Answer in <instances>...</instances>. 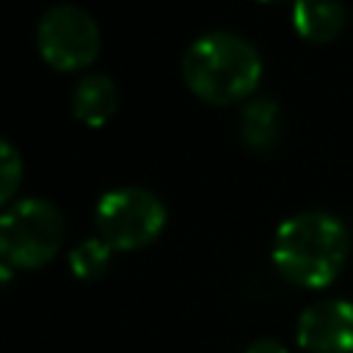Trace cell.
<instances>
[{
    "mask_svg": "<svg viewBox=\"0 0 353 353\" xmlns=\"http://www.w3.org/2000/svg\"><path fill=\"white\" fill-rule=\"evenodd\" d=\"M165 221V204L152 190L135 185L108 190L94 212V226L113 251H135L149 245L160 237Z\"/></svg>",
    "mask_w": 353,
    "mask_h": 353,
    "instance_id": "obj_4",
    "label": "cell"
},
{
    "mask_svg": "<svg viewBox=\"0 0 353 353\" xmlns=\"http://www.w3.org/2000/svg\"><path fill=\"white\" fill-rule=\"evenodd\" d=\"M262 3H276V0H262Z\"/></svg>",
    "mask_w": 353,
    "mask_h": 353,
    "instance_id": "obj_14",
    "label": "cell"
},
{
    "mask_svg": "<svg viewBox=\"0 0 353 353\" xmlns=\"http://www.w3.org/2000/svg\"><path fill=\"white\" fill-rule=\"evenodd\" d=\"M240 135L254 152H268L279 143L281 116L279 105L270 97H251L240 113Z\"/></svg>",
    "mask_w": 353,
    "mask_h": 353,
    "instance_id": "obj_9",
    "label": "cell"
},
{
    "mask_svg": "<svg viewBox=\"0 0 353 353\" xmlns=\"http://www.w3.org/2000/svg\"><path fill=\"white\" fill-rule=\"evenodd\" d=\"M182 77L199 99L210 105H234L251 99L256 91L262 58L248 39L232 30H210L185 50Z\"/></svg>",
    "mask_w": 353,
    "mask_h": 353,
    "instance_id": "obj_2",
    "label": "cell"
},
{
    "mask_svg": "<svg viewBox=\"0 0 353 353\" xmlns=\"http://www.w3.org/2000/svg\"><path fill=\"white\" fill-rule=\"evenodd\" d=\"M63 212L47 199H19L0 215V259L11 268L36 270L55 259L63 245Z\"/></svg>",
    "mask_w": 353,
    "mask_h": 353,
    "instance_id": "obj_3",
    "label": "cell"
},
{
    "mask_svg": "<svg viewBox=\"0 0 353 353\" xmlns=\"http://www.w3.org/2000/svg\"><path fill=\"white\" fill-rule=\"evenodd\" d=\"M245 353H287V347L276 339H256L245 347Z\"/></svg>",
    "mask_w": 353,
    "mask_h": 353,
    "instance_id": "obj_12",
    "label": "cell"
},
{
    "mask_svg": "<svg viewBox=\"0 0 353 353\" xmlns=\"http://www.w3.org/2000/svg\"><path fill=\"white\" fill-rule=\"evenodd\" d=\"M119 108V91L105 74H85L72 91V113L85 127H105Z\"/></svg>",
    "mask_w": 353,
    "mask_h": 353,
    "instance_id": "obj_7",
    "label": "cell"
},
{
    "mask_svg": "<svg viewBox=\"0 0 353 353\" xmlns=\"http://www.w3.org/2000/svg\"><path fill=\"white\" fill-rule=\"evenodd\" d=\"M295 339L309 353H353V303L342 298L309 303L298 317Z\"/></svg>",
    "mask_w": 353,
    "mask_h": 353,
    "instance_id": "obj_6",
    "label": "cell"
},
{
    "mask_svg": "<svg viewBox=\"0 0 353 353\" xmlns=\"http://www.w3.org/2000/svg\"><path fill=\"white\" fill-rule=\"evenodd\" d=\"M22 185V154L17 152L14 143L0 138V210L11 204Z\"/></svg>",
    "mask_w": 353,
    "mask_h": 353,
    "instance_id": "obj_11",
    "label": "cell"
},
{
    "mask_svg": "<svg viewBox=\"0 0 353 353\" xmlns=\"http://www.w3.org/2000/svg\"><path fill=\"white\" fill-rule=\"evenodd\" d=\"M14 276H11V265H0V284H8Z\"/></svg>",
    "mask_w": 353,
    "mask_h": 353,
    "instance_id": "obj_13",
    "label": "cell"
},
{
    "mask_svg": "<svg viewBox=\"0 0 353 353\" xmlns=\"http://www.w3.org/2000/svg\"><path fill=\"white\" fill-rule=\"evenodd\" d=\"M36 47L44 63L58 72H80L97 61L102 36L97 19L72 3L52 6L36 25Z\"/></svg>",
    "mask_w": 353,
    "mask_h": 353,
    "instance_id": "obj_5",
    "label": "cell"
},
{
    "mask_svg": "<svg viewBox=\"0 0 353 353\" xmlns=\"http://www.w3.org/2000/svg\"><path fill=\"white\" fill-rule=\"evenodd\" d=\"M350 237L345 223L323 210L290 215L273 237V265L295 287H328L345 268Z\"/></svg>",
    "mask_w": 353,
    "mask_h": 353,
    "instance_id": "obj_1",
    "label": "cell"
},
{
    "mask_svg": "<svg viewBox=\"0 0 353 353\" xmlns=\"http://www.w3.org/2000/svg\"><path fill=\"white\" fill-rule=\"evenodd\" d=\"M110 254L113 248L97 234L88 240H80L72 251H69V270L80 279V281H94L102 279L110 268Z\"/></svg>",
    "mask_w": 353,
    "mask_h": 353,
    "instance_id": "obj_10",
    "label": "cell"
},
{
    "mask_svg": "<svg viewBox=\"0 0 353 353\" xmlns=\"http://www.w3.org/2000/svg\"><path fill=\"white\" fill-rule=\"evenodd\" d=\"M292 28L303 41L328 44L345 28V8L339 0H295Z\"/></svg>",
    "mask_w": 353,
    "mask_h": 353,
    "instance_id": "obj_8",
    "label": "cell"
}]
</instances>
